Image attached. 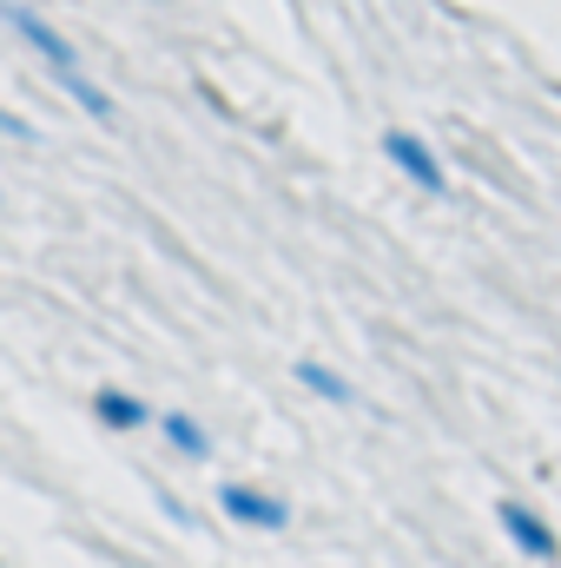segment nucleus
Masks as SVG:
<instances>
[{
    "instance_id": "f257e3e1",
    "label": "nucleus",
    "mask_w": 561,
    "mask_h": 568,
    "mask_svg": "<svg viewBox=\"0 0 561 568\" xmlns=\"http://www.w3.org/2000/svg\"><path fill=\"white\" fill-rule=\"evenodd\" d=\"M0 13H7V27H13V33H20V40H27V47H33V53L47 60V67H53V80H60V87L73 93V106H80V113H93V120H113V100H106V93L93 87V73L80 67L73 40H67V33H60L53 20H40V13H33V7H20V0H7Z\"/></svg>"
},
{
    "instance_id": "f03ea898",
    "label": "nucleus",
    "mask_w": 561,
    "mask_h": 568,
    "mask_svg": "<svg viewBox=\"0 0 561 568\" xmlns=\"http://www.w3.org/2000/svg\"><path fill=\"white\" fill-rule=\"evenodd\" d=\"M384 159H390V165H397L410 185H422L429 199H442V192H449V172H442V159H436V152L417 140V133H404V126H397V133H384Z\"/></svg>"
},
{
    "instance_id": "7ed1b4c3",
    "label": "nucleus",
    "mask_w": 561,
    "mask_h": 568,
    "mask_svg": "<svg viewBox=\"0 0 561 568\" xmlns=\"http://www.w3.org/2000/svg\"><path fill=\"white\" fill-rule=\"evenodd\" d=\"M496 523H502V536H509L522 556H536V562H555L561 556V536L529 509V503H496Z\"/></svg>"
},
{
    "instance_id": "20e7f679",
    "label": "nucleus",
    "mask_w": 561,
    "mask_h": 568,
    "mask_svg": "<svg viewBox=\"0 0 561 568\" xmlns=\"http://www.w3.org/2000/svg\"><path fill=\"white\" fill-rule=\"evenodd\" d=\"M218 509H225L232 523H245V529H284V523H290L284 496H265V489H252V483H225V489H218Z\"/></svg>"
},
{
    "instance_id": "39448f33",
    "label": "nucleus",
    "mask_w": 561,
    "mask_h": 568,
    "mask_svg": "<svg viewBox=\"0 0 561 568\" xmlns=\"http://www.w3.org/2000/svg\"><path fill=\"white\" fill-rule=\"evenodd\" d=\"M159 429H165V443H172L178 456H192V463H205V456H212V436H205V424H198V417L165 410V417H159Z\"/></svg>"
},
{
    "instance_id": "423d86ee",
    "label": "nucleus",
    "mask_w": 561,
    "mask_h": 568,
    "mask_svg": "<svg viewBox=\"0 0 561 568\" xmlns=\"http://www.w3.org/2000/svg\"><path fill=\"white\" fill-rule=\"evenodd\" d=\"M93 410H100V424H106V429H145V417H152L140 397H126V390H100V397H93Z\"/></svg>"
},
{
    "instance_id": "0eeeda50",
    "label": "nucleus",
    "mask_w": 561,
    "mask_h": 568,
    "mask_svg": "<svg viewBox=\"0 0 561 568\" xmlns=\"http://www.w3.org/2000/svg\"><path fill=\"white\" fill-rule=\"evenodd\" d=\"M297 384L304 390H317V397H330V404H350L357 390H350V377H337L330 364H297Z\"/></svg>"
}]
</instances>
